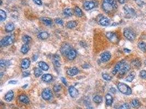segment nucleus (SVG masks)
Instances as JSON below:
<instances>
[{"label":"nucleus","instance_id":"1","mask_svg":"<svg viewBox=\"0 0 146 109\" xmlns=\"http://www.w3.org/2000/svg\"><path fill=\"white\" fill-rule=\"evenodd\" d=\"M102 8L107 13H110L117 8V4L115 0H104Z\"/></svg>","mask_w":146,"mask_h":109},{"label":"nucleus","instance_id":"2","mask_svg":"<svg viewBox=\"0 0 146 109\" xmlns=\"http://www.w3.org/2000/svg\"><path fill=\"white\" fill-rule=\"evenodd\" d=\"M118 89L121 93L125 95H130L132 94V90L128 85L124 83L120 82L117 85Z\"/></svg>","mask_w":146,"mask_h":109},{"label":"nucleus","instance_id":"3","mask_svg":"<svg viewBox=\"0 0 146 109\" xmlns=\"http://www.w3.org/2000/svg\"><path fill=\"white\" fill-rule=\"evenodd\" d=\"M15 40V37L13 35H10L3 38L0 42V45L2 47L7 46L12 44Z\"/></svg>","mask_w":146,"mask_h":109},{"label":"nucleus","instance_id":"4","mask_svg":"<svg viewBox=\"0 0 146 109\" xmlns=\"http://www.w3.org/2000/svg\"><path fill=\"white\" fill-rule=\"evenodd\" d=\"M123 34L125 38L130 41L134 40L136 37V33L130 29H125L123 32Z\"/></svg>","mask_w":146,"mask_h":109},{"label":"nucleus","instance_id":"5","mask_svg":"<svg viewBox=\"0 0 146 109\" xmlns=\"http://www.w3.org/2000/svg\"><path fill=\"white\" fill-rule=\"evenodd\" d=\"M42 98L44 100H50L53 97V93H52L51 89L48 88H45L42 92Z\"/></svg>","mask_w":146,"mask_h":109},{"label":"nucleus","instance_id":"6","mask_svg":"<svg viewBox=\"0 0 146 109\" xmlns=\"http://www.w3.org/2000/svg\"><path fill=\"white\" fill-rule=\"evenodd\" d=\"M125 63H126V62H125L124 60H122V61L119 62L115 65V66L113 68V70H112V74H113L114 75H117L118 73L119 72V71L122 69V68L124 67Z\"/></svg>","mask_w":146,"mask_h":109},{"label":"nucleus","instance_id":"7","mask_svg":"<svg viewBox=\"0 0 146 109\" xmlns=\"http://www.w3.org/2000/svg\"><path fill=\"white\" fill-rule=\"evenodd\" d=\"M106 37L112 43H115L119 41L118 37L117 35L113 32H110L107 33Z\"/></svg>","mask_w":146,"mask_h":109},{"label":"nucleus","instance_id":"8","mask_svg":"<svg viewBox=\"0 0 146 109\" xmlns=\"http://www.w3.org/2000/svg\"><path fill=\"white\" fill-rule=\"evenodd\" d=\"M124 10L125 15L129 18H133L134 16L136 15L135 10L132 8H130L128 6H125Z\"/></svg>","mask_w":146,"mask_h":109},{"label":"nucleus","instance_id":"9","mask_svg":"<svg viewBox=\"0 0 146 109\" xmlns=\"http://www.w3.org/2000/svg\"><path fill=\"white\" fill-rule=\"evenodd\" d=\"M130 69V65L126 62L125 63L124 67L122 68V69L119 71V72L118 73V76L119 77H121L124 76Z\"/></svg>","mask_w":146,"mask_h":109},{"label":"nucleus","instance_id":"10","mask_svg":"<svg viewBox=\"0 0 146 109\" xmlns=\"http://www.w3.org/2000/svg\"><path fill=\"white\" fill-rule=\"evenodd\" d=\"M71 49H72V48H71L70 45L66 43V44H63V45L61 46L60 49V51L63 55L67 56V54H68V52H70V51Z\"/></svg>","mask_w":146,"mask_h":109},{"label":"nucleus","instance_id":"11","mask_svg":"<svg viewBox=\"0 0 146 109\" xmlns=\"http://www.w3.org/2000/svg\"><path fill=\"white\" fill-rule=\"evenodd\" d=\"M111 58V53L108 51H105L101 54V61L103 62H106L110 61Z\"/></svg>","mask_w":146,"mask_h":109},{"label":"nucleus","instance_id":"12","mask_svg":"<svg viewBox=\"0 0 146 109\" xmlns=\"http://www.w3.org/2000/svg\"><path fill=\"white\" fill-rule=\"evenodd\" d=\"M68 92L70 93V96L73 98H76L79 95V92L78 90L73 86H70L68 88Z\"/></svg>","mask_w":146,"mask_h":109},{"label":"nucleus","instance_id":"13","mask_svg":"<svg viewBox=\"0 0 146 109\" xmlns=\"http://www.w3.org/2000/svg\"><path fill=\"white\" fill-rule=\"evenodd\" d=\"M83 6L85 10H89L94 8L95 6V4L93 1H86L84 3Z\"/></svg>","mask_w":146,"mask_h":109},{"label":"nucleus","instance_id":"14","mask_svg":"<svg viewBox=\"0 0 146 109\" xmlns=\"http://www.w3.org/2000/svg\"><path fill=\"white\" fill-rule=\"evenodd\" d=\"M99 24L103 26H107L110 25V20L107 17L102 16L99 19Z\"/></svg>","mask_w":146,"mask_h":109},{"label":"nucleus","instance_id":"15","mask_svg":"<svg viewBox=\"0 0 146 109\" xmlns=\"http://www.w3.org/2000/svg\"><path fill=\"white\" fill-rule=\"evenodd\" d=\"M79 73V70H78L77 68L76 67H73L72 68L68 69L67 70V74L69 76H74L77 75Z\"/></svg>","mask_w":146,"mask_h":109},{"label":"nucleus","instance_id":"16","mask_svg":"<svg viewBox=\"0 0 146 109\" xmlns=\"http://www.w3.org/2000/svg\"><path fill=\"white\" fill-rule=\"evenodd\" d=\"M30 60L29 59H22L21 64V68L23 69H27L30 65Z\"/></svg>","mask_w":146,"mask_h":109},{"label":"nucleus","instance_id":"17","mask_svg":"<svg viewBox=\"0 0 146 109\" xmlns=\"http://www.w3.org/2000/svg\"><path fill=\"white\" fill-rule=\"evenodd\" d=\"M14 98V92L13 91L10 90V91H8V92L6 93V94L5 95V101L9 102V101H11Z\"/></svg>","mask_w":146,"mask_h":109},{"label":"nucleus","instance_id":"18","mask_svg":"<svg viewBox=\"0 0 146 109\" xmlns=\"http://www.w3.org/2000/svg\"><path fill=\"white\" fill-rule=\"evenodd\" d=\"M77 56V52L74 49H71L70 52H68V54H67V57L68 58V59L69 60H73Z\"/></svg>","mask_w":146,"mask_h":109},{"label":"nucleus","instance_id":"19","mask_svg":"<svg viewBox=\"0 0 146 109\" xmlns=\"http://www.w3.org/2000/svg\"><path fill=\"white\" fill-rule=\"evenodd\" d=\"M19 100L24 104H29L30 102V99L29 98V97L25 94H21L20 95L19 97Z\"/></svg>","mask_w":146,"mask_h":109},{"label":"nucleus","instance_id":"20","mask_svg":"<svg viewBox=\"0 0 146 109\" xmlns=\"http://www.w3.org/2000/svg\"><path fill=\"white\" fill-rule=\"evenodd\" d=\"M14 30V25L12 22H8L5 26V30L7 32L9 33Z\"/></svg>","mask_w":146,"mask_h":109},{"label":"nucleus","instance_id":"21","mask_svg":"<svg viewBox=\"0 0 146 109\" xmlns=\"http://www.w3.org/2000/svg\"><path fill=\"white\" fill-rule=\"evenodd\" d=\"M42 80L44 82H49L53 80V76L49 74H45L42 75Z\"/></svg>","mask_w":146,"mask_h":109},{"label":"nucleus","instance_id":"22","mask_svg":"<svg viewBox=\"0 0 146 109\" xmlns=\"http://www.w3.org/2000/svg\"><path fill=\"white\" fill-rule=\"evenodd\" d=\"M113 101V98L110 94H107L106 95V103L108 106H111Z\"/></svg>","mask_w":146,"mask_h":109},{"label":"nucleus","instance_id":"23","mask_svg":"<svg viewBox=\"0 0 146 109\" xmlns=\"http://www.w3.org/2000/svg\"><path fill=\"white\" fill-rule=\"evenodd\" d=\"M131 64L135 68H137V69L140 68L142 65V63H141V61H140L139 59H136L133 60L131 62Z\"/></svg>","mask_w":146,"mask_h":109},{"label":"nucleus","instance_id":"24","mask_svg":"<svg viewBox=\"0 0 146 109\" xmlns=\"http://www.w3.org/2000/svg\"><path fill=\"white\" fill-rule=\"evenodd\" d=\"M78 25V23L76 21H70L67 22L66 24V27L68 29H72L77 27Z\"/></svg>","mask_w":146,"mask_h":109},{"label":"nucleus","instance_id":"25","mask_svg":"<svg viewBox=\"0 0 146 109\" xmlns=\"http://www.w3.org/2000/svg\"><path fill=\"white\" fill-rule=\"evenodd\" d=\"M49 37V34L47 32H41L38 35V38L41 40H45Z\"/></svg>","mask_w":146,"mask_h":109},{"label":"nucleus","instance_id":"26","mask_svg":"<svg viewBox=\"0 0 146 109\" xmlns=\"http://www.w3.org/2000/svg\"><path fill=\"white\" fill-rule=\"evenodd\" d=\"M38 66L43 70L47 71L49 69V65L44 62H40L38 63Z\"/></svg>","mask_w":146,"mask_h":109},{"label":"nucleus","instance_id":"27","mask_svg":"<svg viewBox=\"0 0 146 109\" xmlns=\"http://www.w3.org/2000/svg\"><path fill=\"white\" fill-rule=\"evenodd\" d=\"M138 47L142 52H146V43L141 41L138 43Z\"/></svg>","mask_w":146,"mask_h":109},{"label":"nucleus","instance_id":"28","mask_svg":"<svg viewBox=\"0 0 146 109\" xmlns=\"http://www.w3.org/2000/svg\"><path fill=\"white\" fill-rule=\"evenodd\" d=\"M41 20L43 22V23L47 26H50L52 25V20L51 19L48 18H42L41 19Z\"/></svg>","mask_w":146,"mask_h":109},{"label":"nucleus","instance_id":"29","mask_svg":"<svg viewBox=\"0 0 146 109\" xmlns=\"http://www.w3.org/2000/svg\"><path fill=\"white\" fill-rule=\"evenodd\" d=\"M30 50V47L27 44H24L21 48V52L22 54H27Z\"/></svg>","mask_w":146,"mask_h":109},{"label":"nucleus","instance_id":"30","mask_svg":"<svg viewBox=\"0 0 146 109\" xmlns=\"http://www.w3.org/2000/svg\"><path fill=\"white\" fill-rule=\"evenodd\" d=\"M74 13L78 17H82L83 15V13L81 10V9L78 7H76L74 8Z\"/></svg>","mask_w":146,"mask_h":109},{"label":"nucleus","instance_id":"31","mask_svg":"<svg viewBox=\"0 0 146 109\" xmlns=\"http://www.w3.org/2000/svg\"><path fill=\"white\" fill-rule=\"evenodd\" d=\"M60 57L58 55H55L54 58V64L56 67H60V63L59 62Z\"/></svg>","mask_w":146,"mask_h":109},{"label":"nucleus","instance_id":"32","mask_svg":"<svg viewBox=\"0 0 146 109\" xmlns=\"http://www.w3.org/2000/svg\"><path fill=\"white\" fill-rule=\"evenodd\" d=\"M131 104L132 106L134 107V108H138L141 106V103H140L139 100L136 99L132 100V101H131Z\"/></svg>","mask_w":146,"mask_h":109},{"label":"nucleus","instance_id":"33","mask_svg":"<svg viewBox=\"0 0 146 109\" xmlns=\"http://www.w3.org/2000/svg\"><path fill=\"white\" fill-rule=\"evenodd\" d=\"M63 14L66 16H72L73 15V12L72 9L70 8H66L63 10Z\"/></svg>","mask_w":146,"mask_h":109},{"label":"nucleus","instance_id":"34","mask_svg":"<svg viewBox=\"0 0 146 109\" xmlns=\"http://www.w3.org/2000/svg\"><path fill=\"white\" fill-rule=\"evenodd\" d=\"M42 71L41 68H36L34 70V75L36 78H38L40 76L42 75Z\"/></svg>","mask_w":146,"mask_h":109},{"label":"nucleus","instance_id":"35","mask_svg":"<svg viewBox=\"0 0 146 109\" xmlns=\"http://www.w3.org/2000/svg\"><path fill=\"white\" fill-rule=\"evenodd\" d=\"M135 76V74L134 73H130L129 75L127 76V78L125 79V81L127 82H132L133 80H134Z\"/></svg>","mask_w":146,"mask_h":109},{"label":"nucleus","instance_id":"36","mask_svg":"<svg viewBox=\"0 0 146 109\" xmlns=\"http://www.w3.org/2000/svg\"><path fill=\"white\" fill-rule=\"evenodd\" d=\"M0 16H1L0 21H1V22L5 21V20L6 19V18H7L6 13H5V12L4 10H2V9L0 10Z\"/></svg>","mask_w":146,"mask_h":109},{"label":"nucleus","instance_id":"37","mask_svg":"<svg viewBox=\"0 0 146 109\" xmlns=\"http://www.w3.org/2000/svg\"><path fill=\"white\" fill-rule=\"evenodd\" d=\"M22 40L23 41V42L25 43V44H28L29 43L31 42V38L29 35H24L22 38Z\"/></svg>","mask_w":146,"mask_h":109},{"label":"nucleus","instance_id":"38","mask_svg":"<svg viewBox=\"0 0 146 109\" xmlns=\"http://www.w3.org/2000/svg\"><path fill=\"white\" fill-rule=\"evenodd\" d=\"M93 101L95 103L100 104V103H101L102 102V97L100 96V95H96V96L94 97Z\"/></svg>","mask_w":146,"mask_h":109},{"label":"nucleus","instance_id":"39","mask_svg":"<svg viewBox=\"0 0 146 109\" xmlns=\"http://www.w3.org/2000/svg\"><path fill=\"white\" fill-rule=\"evenodd\" d=\"M62 87L60 84H55L53 87V90L55 92H59L61 90Z\"/></svg>","mask_w":146,"mask_h":109},{"label":"nucleus","instance_id":"40","mask_svg":"<svg viewBox=\"0 0 146 109\" xmlns=\"http://www.w3.org/2000/svg\"><path fill=\"white\" fill-rule=\"evenodd\" d=\"M102 76L104 80L111 81L112 80V76H110L108 74H107V73H103L102 74Z\"/></svg>","mask_w":146,"mask_h":109},{"label":"nucleus","instance_id":"41","mask_svg":"<svg viewBox=\"0 0 146 109\" xmlns=\"http://www.w3.org/2000/svg\"><path fill=\"white\" fill-rule=\"evenodd\" d=\"M8 65V62L5 60L1 59V62H0V66L1 68H3L6 67L7 65Z\"/></svg>","mask_w":146,"mask_h":109},{"label":"nucleus","instance_id":"42","mask_svg":"<svg viewBox=\"0 0 146 109\" xmlns=\"http://www.w3.org/2000/svg\"><path fill=\"white\" fill-rule=\"evenodd\" d=\"M140 76L143 79H146V71L145 70H141L140 73Z\"/></svg>","mask_w":146,"mask_h":109},{"label":"nucleus","instance_id":"43","mask_svg":"<svg viewBox=\"0 0 146 109\" xmlns=\"http://www.w3.org/2000/svg\"><path fill=\"white\" fill-rule=\"evenodd\" d=\"M119 109H130V107L128 104L125 103V104L121 105V106L119 107Z\"/></svg>","mask_w":146,"mask_h":109},{"label":"nucleus","instance_id":"44","mask_svg":"<svg viewBox=\"0 0 146 109\" xmlns=\"http://www.w3.org/2000/svg\"><path fill=\"white\" fill-rule=\"evenodd\" d=\"M55 21L56 22V24H58V25H63V20L61 19L60 18H57L55 20Z\"/></svg>","mask_w":146,"mask_h":109},{"label":"nucleus","instance_id":"45","mask_svg":"<svg viewBox=\"0 0 146 109\" xmlns=\"http://www.w3.org/2000/svg\"><path fill=\"white\" fill-rule=\"evenodd\" d=\"M136 3L141 7L145 5V3H144V2L142 0H136Z\"/></svg>","mask_w":146,"mask_h":109},{"label":"nucleus","instance_id":"46","mask_svg":"<svg viewBox=\"0 0 146 109\" xmlns=\"http://www.w3.org/2000/svg\"><path fill=\"white\" fill-rule=\"evenodd\" d=\"M30 73L29 71L26 70V71H24L23 73H22V75L24 77H28L30 76Z\"/></svg>","mask_w":146,"mask_h":109},{"label":"nucleus","instance_id":"47","mask_svg":"<svg viewBox=\"0 0 146 109\" xmlns=\"http://www.w3.org/2000/svg\"><path fill=\"white\" fill-rule=\"evenodd\" d=\"M33 1L36 4L38 5H42V0H33Z\"/></svg>","mask_w":146,"mask_h":109},{"label":"nucleus","instance_id":"48","mask_svg":"<svg viewBox=\"0 0 146 109\" xmlns=\"http://www.w3.org/2000/svg\"><path fill=\"white\" fill-rule=\"evenodd\" d=\"M61 81H62L63 83L65 85L67 86V81L66 80V79L64 78H63V77H62V78H61Z\"/></svg>","mask_w":146,"mask_h":109},{"label":"nucleus","instance_id":"49","mask_svg":"<svg viewBox=\"0 0 146 109\" xmlns=\"http://www.w3.org/2000/svg\"><path fill=\"white\" fill-rule=\"evenodd\" d=\"M17 82H18L17 81H16V80H10L8 82V84H17Z\"/></svg>","mask_w":146,"mask_h":109},{"label":"nucleus","instance_id":"50","mask_svg":"<svg viewBox=\"0 0 146 109\" xmlns=\"http://www.w3.org/2000/svg\"><path fill=\"white\" fill-rule=\"evenodd\" d=\"M37 59H38V56H37V54H34V55H33V57H32L33 61H36Z\"/></svg>","mask_w":146,"mask_h":109},{"label":"nucleus","instance_id":"51","mask_svg":"<svg viewBox=\"0 0 146 109\" xmlns=\"http://www.w3.org/2000/svg\"><path fill=\"white\" fill-rule=\"evenodd\" d=\"M124 51L125 52H126V53H130V52H131V50L130 49H126V48H125L124 49Z\"/></svg>","mask_w":146,"mask_h":109},{"label":"nucleus","instance_id":"52","mask_svg":"<svg viewBox=\"0 0 146 109\" xmlns=\"http://www.w3.org/2000/svg\"><path fill=\"white\" fill-rule=\"evenodd\" d=\"M111 91L112 92V93H115L116 90H115V88H111Z\"/></svg>","mask_w":146,"mask_h":109},{"label":"nucleus","instance_id":"53","mask_svg":"<svg viewBox=\"0 0 146 109\" xmlns=\"http://www.w3.org/2000/svg\"><path fill=\"white\" fill-rule=\"evenodd\" d=\"M120 3H124L125 2V0H117Z\"/></svg>","mask_w":146,"mask_h":109},{"label":"nucleus","instance_id":"54","mask_svg":"<svg viewBox=\"0 0 146 109\" xmlns=\"http://www.w3.org/2000/svg\"><path fill=\"white\" fill-rule=\"evenodd\" d=\"M27 86H28V84H25V86H24L23 87H22V88H26V87H27Z\"/></svg>","mask_w":146,"mask_h":109},{"label":"nucleus","instance_id":"55","mask_svg":"<svg viewBox=\"0 0 146 109\" xmlns=\"http://www.w3.org/2000/svg\"><path fill=\"white\" fill-rule=\"evenodd\" d=\"M87 109H94L92 107H89V108H88Z\"/></svg>","mask_w":146,"mask_h":109},{"label":"nucleus","instance_id":"56","mask_svg":"<svg viewBox=\"0 0 146 109\" xmlns=\"http://www.w3.org/2000/svg\"><path fill=\"white\" fill-rule=\"evenodd\" d=\"M145 64L146 65V61H145Z\"/></svg>","mask_w":146,"mask_h":109}]
</instances>
